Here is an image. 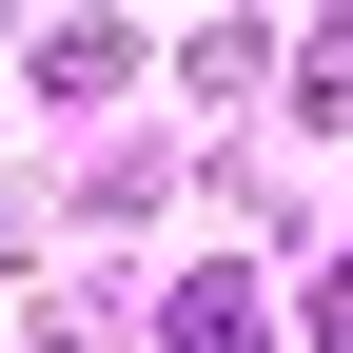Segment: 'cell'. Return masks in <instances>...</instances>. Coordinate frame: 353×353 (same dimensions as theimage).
<instances>
[{
  "label": "cell",
  "instance_id": "cell-3",
  "mask_svg": "<svg viewBox=\"0 0 353 353\" xmlns=\"http://www.w3.org/2000/svg\"><path fill=\"white\" fill-rule=\"evenodd\" d=\"M334 353H353V275H334Z\"/></svg>",
  "mask_w": 353,
  "mask_h": 353
},
{
  "label": "cell",
  "instance_id": "cell-2",
  "mask_svg": "<svg viewBox=\"0 0 353 353\" xmlns=\"http://www.w3.org/2000/svg\"><path fill=\"white\" fill-rule=\"evenodd\" d=\"M314 99H353V0H334V39H314Z\"/></svg>",
  "mask_w": 353,
  "mask_h": 353
},
{
  "label": "cell",
  "instance_id": "cell-1",
  "mask_svg": "<svg viewBox=\"0 0 353 353\" xmlns=\"http://www.w3.org/2000/svg\"><path fill=\"white\" fill-rule=\"evenodd\" d=\"M176 353H255V294H236V275H196V294H176Z\"/></svg>",
  "mask_w": 353,
  "mask_h": 353
}]
</instances>
